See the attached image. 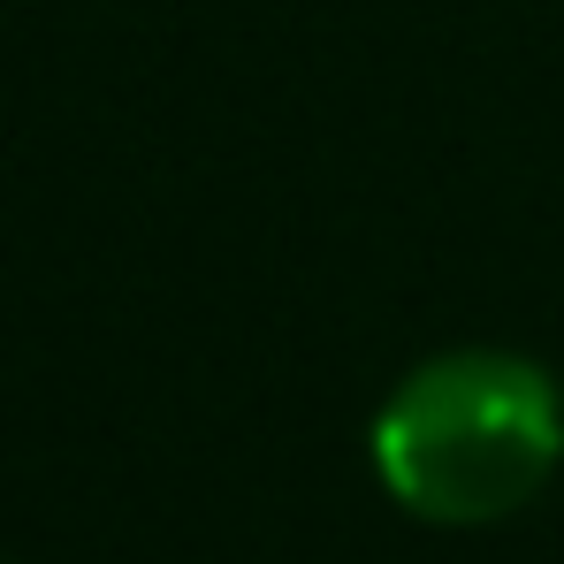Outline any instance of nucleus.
<instances>
[{"label": "nucleus", "mask_w": 564, "mask_h": 564, "mask_svg": "<svg viewBox=\"0 0 564 564\" xmlns=\"http://www.w3.org/2000/svg\"><path fill=\"white\" fill-rule=\"evenodd\" d=\"M564 458V397L519 351H443L375 412L381 488L427 527H488L542 496Z\"/></svg>", "instance_id": "f257e3e1"}]
</instances>
